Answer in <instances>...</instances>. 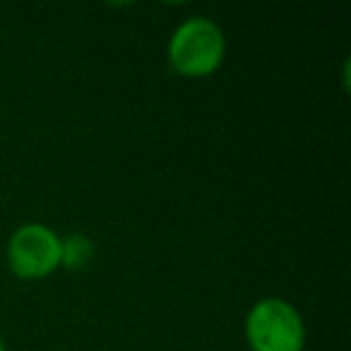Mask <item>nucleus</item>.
Listing matches in <instances>:
<instances>
[{"label": "nucleus", "mask_w": 351, "mask_h": 351, "mask_svg": "<svg viewBox=\"0 0 351 351\" xmlns=\"http://www.w3.org/2000/svg\"><path fill=\"white\" fill-rule=\"evenodd\" d=\"M0 351H8L5 349V341H3V337H0Z\"/></svg>", "instance_id": "obj_5"}, {"label": "nucleus", "mask_w": 351, "mask_h": 351, "mask_svg": "<svg viewBox=\"0 0 351 351\" xmlns=\"http://www.w3.org/2000/svg\"><path fill=\"white\" fill-rule=\"evenodd\" d=\"M97 258V245L84 234H68L60 239V267L68 272H82Z\"/></svg>", "instance_id": "obj_4"}, {"label": "nucleus", "mask_w": 351, "mask_h": 351, "mask_svg": "<svg viewBox=\"0 0 351 351\" xmlns=\"http://www.w3.org/2000/svg\"><path fill=\"white\" fill-rule=\"evenodd\" d=\"M5 258L17 279H46L60 269V236L39 221L22 224L8 239Z\"/></svg>", "instance_id": "obj_3"}, {"label": "nucleus", "mask_w": 351, "mask_h": 351, "mask_svg": "<svg viewBox=\"0 0 351 351\" xmlns=\"http://www.w3.org/2000/svg\"><path fill=\"white\" fill-rule=\"evenodd\" d=\"M243 327L250 351H303L306 346V322L287 298H260Z\"/></svg>", "instance_id": "obj_2"}, {"label": "nucleus", "mask_w": 351, "mask_h": 351, "mask_svg": "<svg viewBox=\"0 0 351 351\" xmlns=\"http://www.w3.org/2000/svg\"><path fill=\"white\" fill-rule=\"evenodd\" d=\"M166 58L173 73L188 80L210 77L226 58V36L210 17H188L176 27L166 46Z\"/></svg>", "instance_id": "obj_1"}]
</instances>
